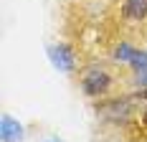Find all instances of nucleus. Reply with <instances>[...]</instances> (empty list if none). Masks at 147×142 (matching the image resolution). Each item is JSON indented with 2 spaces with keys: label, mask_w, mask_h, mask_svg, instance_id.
Returning a JSON list of instances; mask_svg holds the SVG:
<instances>
[{
  "label": "nucleus",
  "mask_w": 147,
  "mask_h": 142,
  "mask_svg": "<svg viewBox=\"0 0 147 142\" xmlns=\"http://www.w3.org/2000/svg\"><path fill=\"white\" fill-rule=\"evenodd\" d=\"M48 64L61 74H74L76 71V53L69 43H48L46 46Z\"/></svg>",
  "instance_id": "2"
},
{
  "label": "nucleus",
  "mask_w": 147,
  "mask_h": 142,
  "mask_svg": "<svg viewBox=\"0 0 147 142\" xmlns=\"http://www.w3.org/2000/svg\"><path fill=\"white\" fill-rule=\"evenodd\" d=\"M79 84H81L84 97H89V99H102V97L109 94V89L114 84V76L102 64H89L86 69L81 71V76H79Z\"/></svg>",
  "instance_id": "1"
},
{
  "label": "nucleus",
  "mask_w": 147,
  "mask_h": 142,
  "mask_svg": "<svg viewBox=\"0 0 147 142\" xmlns=\"http://www.w3.org/2000/svg\"><path fill=\"white\" fill-rule=\"evenodd\" d=\"M134 89H147V71H132Z\"/></svg>",
  "instance_id": "7"
},
{
  "label": "nucleus",
  "mask_w": 147,
  "mask_h": 142,
  "mask_svg": "<svg viewBox=\"0 0 147 142\" xmlns=\"http://www.w3.org/2000/svg\"><path fill=\"white\" fill-rule=\"evenodd\" d=\"M122 18L145 23L147 20V0H124L122 3Z\"/></svg>",
  "instance_id": "4"
},
{
  "label": "nucleus",
  "mask_w": 147,
  "mask_h": 142,
  "mask_svg": "<svg viewBox=\"0 0 147 142\" xmlns=\"http://www.w3.org/2000/svg\"><path fill=\"white\" fill-rule=\"evenodd\" d=\"M0 140L3 142H23L26 140V127L15 117L3 114L0 117Z\"/></svg>",
  "instance_id": "3"
},
{
  "label": "nucleus",
  "mask_w": 147,
  "mask_h": 142,
  "mask_svg": "<svg viewBox=\"0 0 147 142\" xmlns=\"http://www.w3.org/2000/svg\"><path fill=\"white\" fill-rule=\"evenodd\" d=\"M129 66H132V71H147V51H134L132 61H129Z\"/></svg>",
  "instance_id": "6"
},
{
  "label": "nucleus",
  "mask_w": 147,
  "mask_h": 142,
  "mask_svg": "<svg viewBox=\"0 0 147 142\" xmlns=\"http://www.w3.org/2000/svg\"><path fill=\"white\" fill-rule=\"evenodd\" d=\"M134 48L132 43H127V41H122V43H117L114 46V51H112V58L114 61H119V64H129L132 61V56H134Z\"/></svg>",
  "instance_id": "5"
},
{
  "label": "nucleus",
  "mask_w": 147,
  "mask_h": 142,
  "mask_svg": "<svg viewBox=\"0 0 147 142\" xmlns=\"http://www.w3.org/2000/svg\"><path fill=\"white\" fill-rule=\"evenodd\" d=\"M43 142H63L61 137H48V140H43Z\"/></svg>",
  "instance_id": "8"
}]
</instances>
